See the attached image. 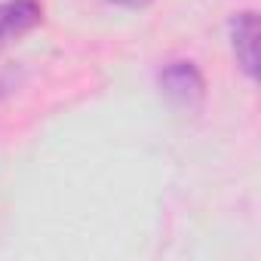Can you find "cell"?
<instances>
[{
  "mask_svg": "<svg viewBox=\"0 0 261 261\" xmlns=\"http://www.w3.org/2000/svg\"><path fill=\"white\" fill-rule=\"evenodd\" d=\"M230 49H233V59L243 68V74L255 77V71H258V19L252 10L237 13L230 19Z\"/></svg>",
  "mask_w": 261,
  "mask_h": 261,
  "instance_id": "cell-3",
  "label": "cell"
},
{
  "mask_svg": "<svg viewBox=\"0 0 261 261\" xmlns=\"http://www.w3.org/2000/svg\"><path fill=\"white\" fill-rule=\"evenodd\" d=\"M43 22L40 0H0V53Z\"/></svg>",
  "mask_w": 261,
  "mask_h": 261,
  "instance_id": "cell-2",
  "label": "cell"
},
{
  "mask_svg": "<svg viewBox=\"0 0 261 261\" xmlns=\"http://www.w3.org/2000/svg\"><path fill=\"white\" fill-rule=\"evenodd\" d=\"M114 4H117V7H133V10H136V7H145V4H151V0H114Z\"/></svg>",
  "mask_w": 261,
  "mask_h": 261,
  "instance_id": "cell-4",
  "label": "cell"
},
{
  "mask_svg": "<svg viewBox=\"0 0 261 261\" xmlns=\"http://www.w3.org/2000/svg\"><path fill=\"white\" fill-rule=\"evenodd\" d=\"M157 83H160V92L175 108H185V111H197L206 98V80H203L200 68L185 59L163 65L157 74Z\"/></svg>",
  "mask_w": 261,
  "mask_h": 261,
  "instance_id": "cell-1",
  "label": "cell"
}]
</instances>
